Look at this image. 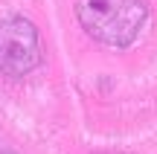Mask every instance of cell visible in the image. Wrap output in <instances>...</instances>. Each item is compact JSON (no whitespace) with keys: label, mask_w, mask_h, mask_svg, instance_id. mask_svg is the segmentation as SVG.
Returning a JSON list of instances; mask_svg holds the SVG:
<instances>
[{"label":"cell","mask_w":157,"mask_h":154,"mask_svg":"<svg viewBox=\"0 0 157 154\" xmlns=\"http://www.w3.org/2000/svg\"><path fill=\"white\" fill-rule=\"evenodd\" d=\"M76 15L84 32L99 44L128 47L137 41L148 21L146 0H76Z\"/></svg>","instance_id":"obj_1"},{"label":"cell","mask_w":157,"mask_h":154,"mask_svg":"<svg viewBox=\"0 0 157 154\" xmlns=\"http://www.w3.org/2000/svg\"><path fill=\"white\" fill-rule=\"evenodd\" d=\"M41 64L38 29L21 15L0 17V70L9 76H23Z\"/></svg>","instance_id":"obj_2"}]
</instances>
